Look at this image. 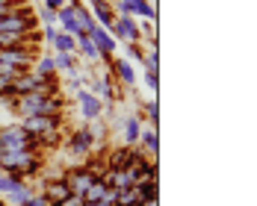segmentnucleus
<instances>
[{
  "mask_svg": "<svg viewBox=\"0 0 257 206\" xmlns=\"http://www.w3.org/2000/svg\"><path fill=\"white\" fill-rule=\"evenodd\" d=\"M9 109L15 112V118H30V115H62L65 100L59 94H39V92H30V94H18L9 100Z\"/></svg>",
  "mask_w": 257,
  "mask_h": 206,
  "instance_id": "1",
  "label": "nucleus"
},
{
  "mask_svg": "<svg viewBox=\"0 0 257 206\" xmlns=\"http://www.w3.org/2000/svg\"><path fill=\"white\" fill-rule=\"evenodd\" d=\"M0 32H15V36L30 38V36L36 32V15H30L27 6L12 3V6L0 15Z\"/></svg>",
  "mask_w": 257,
  "mask_h": 206,
  "instance_id": "2",
  "label": "nucleus"
},
{
  "mask_svg": "<svg viewBox=\"0 0 257 206\" xmlns=\"http://www.w3.org/2000/svg\"><path fill=\"white\" fill-rule=\"evenodd\" d=\"M36 188H33V182L24 180V177H18V174H0V198L6 200L9 206H21L33 194Z\"/></svg>",
  "mask_w": 257,
  "mask_h": 206,
  "instance_id": "3",
  "label": "nucleus"
},
{
  "mask_svg": "<svg viewBox=\"0 0 257 206\" xmlns=\"http://www.w3.org/2000/svg\"><path fill=\"white\" fill-rule=\"evenodd\" d=\"M0 148H12V150H42L39 142L21 124H0Z\"/></svg>",
  "mask_w": 257,
  "mask_h": 206,
  "instance_id": "4",
  "label": "nucleus"
},
{
  "mask_svg": "<svg viewBox=\"0 0 257 206\" xmlns=\"http://www.w3.org/2000/svg\"><path fill=\"white\" fill-rule=\"evenodd\" d=\"M0 62L3 65H12L18 71H30L33 62H36V56H33L30 42H24V44H15V48H0Z\"/></svg>",
  "mask_w": 257,
  "mask_h": 206,
  "instance_id": "5",
  "label": "nucleus"
},
{
  "mask_svg": "<svg viewBox=\"0 0 257 206\" xmlns=\"http://www.w3.org/2000/svg\"><path fill=\"white\" fill-rule=\"evenodd\" d=\"M21 127L39 142L45 132H53V130H62V115H30V118H21L18 121Z\"/></svg>",
  "mask_w": 257,
  "mask_h": 206,
  "instance_id": "6",
  "label": "nucleus"
},
{
  "mask_svg": "<svg viewBox=\"0 0 257 206\" xmlns=\"http://www.w3.org/2000/svg\"><path fill=\"white\" fill-rule=\"evenodd\" d=\"M65 150L71 156H92L95 154V138H92V132H89V124H83L77 127L71 136H68V142H65Z\"/></svg>",
  "mask_w": 257,
  "mask_h": 206,
  "instance_id": "7",
  "label": "nucleus"
},
{
  "mask_svg": "<svg viewBox=\"0 0 257 206\" xmlns=\"http://www.w3.org/2000/svg\"><path fill=\"white\" fill-rule=\"evenodd\" d=\"M74 94H77V103H80V115L86 118V121H98V118H103V100L101 98H95L86 86H77L74 88Z\"/></svg>",
  "mask_w": 257,
  "mask_h": 206,
  "instance_id": "8",
  "label": "nucleus"
},
{
  "mask_svg": "<svg viewBox=\"0 0 257 206\" xmlns=\"http://www.w3.org/2000/svg\"><path fill=\"white\" fill-rule=\"evenodd\" d=\"M89 92L95 98H101L103 106H112L118 100V92H115V77L112 74H98V77H89Z\"/></svg>",
  "mask_w": 257,
  "mask_h": 206,
  "instance_id": "9",
  "label": "nucleus"
},
{
  "mask_svg": "<svg viewBox=\"0 0 257 206\" xmlns=\"http://www.w3.org/2000/svg\"><path fill=\"white\" fill-rule=\"evenodd\" d=\"M109 36L115 42H142V32H139V24L133 15H118L109 26Z\"/></svg>",
  "mask_w": 257,
  "mask_h": 206,
  "instance_id": "10",
  "label": "nucleus"
},
{
  "mask_svg": "<svg viewBox=\"0 0 257 206\" xmlns=\"http://www.w3.org/2000/svg\"><path fill=\"white\" fill-rule=\"evenodd\" d=\"M39 192L48 198V204H53V206H59L65 198H71V188L65 186V180H62V174L59 177H42V182H39Z\"/></svg>",
  "mask_w": 257,
  "mask_h": 206,
  "instance_id": "11",
  "label": "nucleus"
},
{
  "mask_svg": "<svg viewBox=\"0 0 257 206\" xmlns=\"http://www.w3.org/2000/svg\"><path fill=\"white\" fill-rule=\"evenodd\" d=\"M115 15H139L142 21H157V9L151 6V0H118L112 6Z\"/></svg>",
  "mask_w": 257,
  "mask_h": 206,
  "instance_id": "12",
  "label": "nucleus"
},
{
  "mask_svg": "<svg viewBox=\"0 0 257 206\" xmlns=\"http://www.w3.org/2000/svg\"><path fill=\"white\" fill-rule=\"evenodd\" d=\"M89 38L95 42V48H98V53H101V59L103 62H109L112 56H115V50H118V42L109 36V30L101 24H95L92 30H89Z\"/></svg>",
  "mask_w": 257,
  "mask_h": 206,
  "instance_id": "13",
  "label": "nucleus"
},
{
  "mask_svg": "<svg viewBox=\"0 0 257 206\" xmlns=\"http://www.w3.org/2000/svg\"><path fill=\"white\" fill-rule=\"evenodd\" d=\"M62 180H65V186L71 188V194H77V198H83L86 194V188L95 182V177L83 168V165H74V168H68L65 174H62Z\"/></svg>",
  "mask_w": 257,
  "mask_h": 206,
  "instance_id": "14",
  "label": "nucleus"
},
{
  "mask_svg": "<svg viewBox=\"0 0 257 206\" xmlns=\"http://www.w3.org/2000/svg\"><path fill=\"white\" fill-rule=\"evenodd\" d=\"M133 156H136L133 148H127V144H115V148H109V150H106L103 165H106V171H124L130 162H133Z\"/></svg>",
  "mask_w": 257,
  "mask_h": 206,
  "instance_id": "15",
  "label": "nucleus"
},
{
  "mask_svg": "<svg viewBox=\"0 0 257 206\" xmlns=\"http://www.w3.org/2000/svg\"><path fill=\"white\" fill-rule=\"evenodd\" d=\"M118 130H121V144H139V132H142V118L139 115H127V118H121L118 121Z\"/></svg>",
  "mask_w": 257,
  "mask_h": 206,
  "instance_id": "16",
  "label": "nucleus"
},
{
  "mask_svg": "<svg viewBox=\"0 0 257 206\" xmlns=\"http://www.w3.org/2000/svg\"><path fill=\"white\" fill-rule=\"evenodd\" d=\"M109 65H112V77L118 80L121 86H136V71H133V65H130L127 59H121V56H112L109 59Z\"/></svg>",
  "mask_w": 257,
  "mask_h": 206,
  "instance_id": "17",
  "label": "nucleus"
},
{
  "mask_svg": "<svg viewBox=\"0 0 257 206\" xmlns=\"http://www.w3.org/2000/svg\"><path fill=\"white\" fill-rule=\"evenodd\" d=\"M139 148L151 156V159H157V156H160V130L142 127V132H139Z\"/></svg>",
  "mask_w": 257,
  "mask_h": 206,
  "instance_id": "18",
  "label": "nucleus"
},
{
  "mask_svg": "<svg viewBox=\"0 0 257 206\" xmlns=\"http://www.w3.org/2000/svg\"><path fill=\"white\" fill-rule=\"evenodd\" d=\"M51 44H53V53H77V38L62 32V30H56L51 36Z\"/></svg>",
  "mask_w": 257,
  "mask_h": 206,
  "instance_id": "19",
  "label": "nucleus"
},
{
  "mask_svg": "<svg viewBox=\"0 0 257 206\" xmlns=\"http://www.w3.org/2000/svg\"><path fill=\"white\" fill-rule=\"evenodd\" d=\"M51 56H53V62H56V71H65V74L77 77V71H80L77 53H51Z\"/></svg>",
  "mask_w": 257,
  "mask_h": 206,
  "instance_id": "20",
  "label": "nucleus"
},
{
  "mask_svg": "<svg viewBox=\"0 0 257 206\" xmlns=\"http://www.w3.org/2000/svg\"><path fill=\"white\" fill-rule=\"evenodd\" d=\"M36 77H56L59 71H56V62H53V56H36V62H33V68H30Z\"/></svg>",
  "mask_w": 257,
  "mask_h": 206,
  "instance_id": "21",
  "label": "nucleus"
},
{
  "mask_svg": "<svg viewBox=\"0 0 257 206\" xmlns=\"http://www.w3.org/2000/svg\"><path fill=\"white\" fill-rule=\"evenodd\" d=\"M77 59H86V62H98L101 59V53L95 48V42L89 38V36H77Z\"/></svg>",
  "mask_w": 257,
  "mask_h": 206,
  "instance_id": "22",
  "label": "nucleus"
},
{
  "mask_svg": "<svg viewBox=\"0 0 257 206\" xmlns=\"http://www.w3.org/2000/svg\"><path fill=\"white\" fill-rule=\"evenodd\" d=\"M106 192H109L106 180H95L89 188H86V194H83V204H98V200H106Z\"/></svg>",
  "mask_w": 257,
  "mask_h": 206,
  "instance_id": "23",
  "label": "nucleus"
},
{
  "mask_svg": "<svg viewBox=\"0 0 257 206\" xmlns=\"http://www.w3.org/2000/svg\"><path fill=\"white\" fill-rule=\"evenodd\" d=\"M74 21H77V26H80V32H83V36H89V30L95 26L92 9H86L83 3H77V6H74Z\"/></svg>",
  "mask_w": 257,
  "mask_h": 206,
  "instance_id": "24",
  "label": "nucleus"
},
{
  "mask_svg": "<svg viewBox=\"0 0 257 206\" xmlns=\"http://www.w3.org/2000/svg\"><path fill=\"white\" fill-rule=\"evenodd\" d=\"M139 118H142V121L148 118V121H151V127L160 130V100L151 98L148 103H142V115H139Z\"/></svg>",
  "mask_w": 257,
  "mask_h": 206,
  "instance_id": "25",
  "label": "nucleus"
},
{
  "mask_svg": "<svg viewBox=\"0 0 257 206\" xmlns=\"http://www.w3.org/2000/svg\"><path fill=\"white\" fill-rule=\"evenodd\" d=\"M145 86H148V92L157 98V88H160V71H145Z\"/></svg>",
  "mask_w": 257,
  "mask_h": 206,
  "instance_id": "26",
  "label": "nucleus"
},
{
  "mask_svg": "<svg viewBox=\"0 0 257 206\" xmlns=\"http://www.w3.org/2000/svg\"><path fill=\"white\" fill-rule=\"evenodd\" d=\"M21 206H51V204H48V198H45L42 192H33V194H30Z\"/></svg>",
  "mask_w": 257,
  "mask_h": 206,
  "instance_id": "27",
  "label": "nucleus"
},
{
  "mask_svg": "<svg viewBox=\"0 0 257 206\" xmlns=\"http://www.w3.org/2000/svg\"><path fill=\"white\" fill-rule=\"evenodd\" d=\"M124 48H127V53L136 59V62H142V56H145V50H142V44L139 42H124Z\"/></svg>",
  "mask_w": 257,
  "mask_h": 206,
  "instance_id": "28",
  "label": "nucleus"
},
{
  "mask_svg": "<svg viewBox=\"0 0 257 206\" xmlns=\"http://www.w3.org/2000/svg\"><path fill=\"white\" fill-rule=\"evenodd\" d=\"M39 21H42L45 26L56 24V12H51V9H45V6H42V9H39Z\"/></svg>",
  "mask_w": 257,
  "mask_h": 206,
  "instance_id": "29",
  "label": "nucleus"
},
{
  "mask_svg": "<svg viewBox=\"0 0 257 206\" xmlns=\"http://www.w3.org/2000/svg\"><path fill=\"white\" fill-rule=\"evenodd\" d=\"M18 74H21L18 68H12V65H3V62H0V77H18Z\"/></svg>",
  "mask_w": 257,
  "mask_h": 206,
  "instance_id": "30",
  "label": "nucleus"
},
{
  "mask_svg": "<svg viewBox=\"0 0 257 206\" xmlns=\"http://www.w3.org/2000/svg\"><path fill=\"white\" fill-rule=\"evenodd\" d=\"M68 0H45V9H51V12H56V9H62Z\"/></svg>",
  "mask_w": 257,
  "mask_h": 206,
  "instance_id": "31",
  "label": "nucleus"
},
{
  "mask_svg": "<svg viewBox=\"0 0 257 206\" xmlns=\"http://www.w3.org/2000/svg\"><path fill=\"white\" fill-rule=\"evenodd\" d=\"M59 206H83V198H77V194H71V198H65Z\"/></svg>",
  "mask_w": 257,
  "mask_h": 206,
  "instance_id": "32",
  "label": "nucleus"
},
{
  "mask_svg": "<svg viewBox=\"0 0 257 206\" xmlns=\"http://www.w3.org/2000/svg\"><path fill=\"white\" fill-rule=\"evenodd\" d=\"M139 206H160V200H145V204H139Z\"/></svg>",
  "mask_w": 257,
  "mask_h": 206,
  "instance_id": "33",
  "label": "nucleus"
},
{
  "mask_svg": "<svg viewBox=\"0 0 257 206\" xmlns=\"http://www.w3.org/2000/svg\"><path fill=\"white\" fill-rule=\"evenodd\" d=\"M6 9H9V6H0V15H3V12H6Z\"/></svg>",
  "mask_w": 257,
  "mask_h": 206,
  "instance_id": "34",
  "label": "nucleus"
},
{
  "mask_svg": "<svg viewBox=\"0 0 257 206\" xmlns=\"http://www.w3.org/2000/svg\"><path fill=\"white\" fill-rule=\"evenodd\" d=\"M0 206H9V204H6V200H3V198H0Z\"/></svg>",
  "mask_w": 257,
  "mask_h": 206,
  "instance_id": "35",
  "label": "nucleus"
},
{
  "mask_svg": "<svg viewBox=\"0 0 257 206\" xmlns=\"http://www.w3.org/2000/svg\"><path fill=\"white\" fill-rule=\"evenodd\" d=\"M0 174H3V171H0Z\"/></svg>",
  "mask_w": 257,
  "mask_h": 206,
  "instance_id": "36",
  "label": "nucleus"
},
{
  "mask_svg": "<svg viewBox=\"0 0 257 206\" xmlns=\"http://www.w3.org/2000/svg\"><path fill=\"white\" fill-rule=\"evenodd\" d=\"M51 206H53V204H51Z\"/></svg>",
  "mask_w": 257,
  "mask_h": 206,
  "instance_id": "37",
  "label": "nucleus"
}]
</instances>
